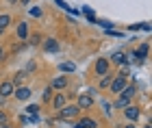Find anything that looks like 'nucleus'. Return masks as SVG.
<instances>
[{"instance_id":"26","label":"nucleus","mask_w":152,"mask_h":128,"mask_svg":"<svg viewBox=\"0 0 152 128\" xmlns=\"http://www.w3.org/2000/svg\"><path fill=\"white\" fill-rule=\"evenodd\" d=\"M28 13H31L33 17H39V15H41V9H37V7H33V9H31Z\"/></svg>"},{"instance_id":"28","label":"nucleus","mask_w":152,"mask_h":128,"mask_svg":"<svg viewBox=\"0 0 152 128\" xmlns=\"http://www.w3.org/2000/svg\"><path fill=\"white\" fill-rule=\"evenodd\" d=\"M102 106H104V111H107V115H111V104H107V102H102Z\"/></svg>"},{"instance_id":"5","label":"nucleus","mask_w":152,"mask_h":128,"mask_svg":"<svg viewBox=\"0 0 152 128\" xmlns=\"http://www.w3.org/2000/svg\"><path fill=\"white\" fill-rule=\"evenodd\" d=\"M124 115H126V119H130V122H137V119H139V115H141V111L137 109V106L128 104V106H124Z\"/></svg>"},{"instance_id":"15","label":"nucleus","mask_w":152,"mask_h":128,"mask_svg":"<svg viewBox=\"0 0 152 128\" xmlns=\"http://www.w3.org/2000/svg\"><path fill=\"white\" fill-rule=\"evenodd\" d=\"M26 76H28V74H26L24 70H22V72H18V76H13V80H11V83H13V87H20V85H24Z\"/></svg>"},{"instance_id":"21","label":"nucleus","mask_w":152,"mask_h":128,"mask_svg":"<svg viewBox=\"0 0 152 128\" xmlns=\"http://www.w3.org/2000/svg\"><path fill=\"white\" fill-rule=\"evenodd\" d=\"M28 44L31 46H39L41 44V35H39V33H33V35L28 37Z\"/></svg>"},{"instance_id":"7","label":"nucleus","mask_w":152,"mask_h":128,"mask_svg":"<svg viewBox=\"0 0 152 128\" xmlns=\"http://www.w3.org/2000/svg\"><path fill=\"white\" fill-rule=\"evenodd\" d=\"M15 35H18V39H28V22H20L18 24V28H15Z\"/></svg>"},{"instance_id":"32","label":"nucleus","mask_w":152,"mask_h":128,"mask_svg":"<svg viewBox=\"0 0 152 128\" xmlns=\"http://www.w3.org/2000/svg\"><path fill=\"white\" fill-rule=\"evenodd\" d=\"M4 102H7V98H4V96H0V106H2Z\"/></svg>"},{"instance_id":"4","label":"nucleus","mask_w":152,"mask_h":128,"mask_svg":"<svg viewBox=\"0 0 152 128\" xmlns=\"http://www.w3.org/2000/svg\"><path fill=\"white\" fill-rule=\"evenodd\" d=\"M109 65H111V61H109V59H98V61L94 63V72L98 74V76H102V74L109 72Z\"/></svg>"},{"instance_id":"13","label":"nucleus","mask_w":152,"mask_h":128,"mask_svg":"<svg viewBox=\"0 0 152 128\" xmlns=\"http://www.w3.org/2000/svg\"><path fill=\"white\" fill-rule=\"evenodd\" d=\"M143 59H146V57L139 55L137 50H133V52L128 55V61H130V63H135V65H141V63H143Z\"/></svg>"},{"instance_id":"37","label":"nucleus","mask_w":152,"mask_h":128,"mask_svg":"<svg viewBox=\"0 0 152 128\" xmlns=\"http://www.w3.org/2000/svg\"><path fill=\"white\" fill-rule=\"evenodd\" d=\"M2 33H4V31H2V28H0V35H2Z\"/></svg>"},{"instance_id":"27","label":"nucleus","mask_w":152,"mask_h":128,"mask_svg":"<svg viewBox=\"0 0 152 128\" xmlns=\"http://www.w3.org/2000/svg\"><path fill=\"white\" fill-rule=\"evenodd\" d=\"M9 122V117H7V113L4 111H0V124H7Z\"/></svg>"},{"instance_id":"1","label":"nucleus","mask_w":152,"mask_h":128,"mask_svg":"<svg viewBox=\"0 0 152 128\" xmlns=\"http://www.w3.org/2000/svg\"><path fill=\"white\" fill-rule=\"evenodd\" d=\"M128 85V78H126V74H117V76H113L111 80V85H109V89H111V93H117L120 96L122 89Z\"/></svg>"},{"instance_id":"34","label":"nucleus","mask_w":152,"mask_h":128,"mask_svg":"<svg viewBox=\"0 0 152 128\" xmlns=\"http://www.w3.org/2000/svg\"><path fill=\"white\" fill-rule=\"evenodd\" d=\"M0 128H11V126H9V122H7V124H0Z\"/></svg>"},{"instance_id":"24","label":"nucleus","mask_w":152,"mask_h":128,"mask_svg":"<svg viewBox=\"0 0 152 128\" xmlns=\"http://www.w3.org/2000/svg\"><path fill=\"white\" fill-rule=\"evenodd\" d=\"M137 52H139V55H143V57H148V52H150V46H148V44H141Z\"/></svg>"},{"instance_id":"12","label":"nucleus","mask_w":152,"mask_h":128,"mask_svg":"<svg viewBox=\"0 0 152 128\" xmlns=\"http://www.w3.org/2000/svg\"><path fill=\"white\" fill-rule=\"evenodd\" d=\"M65 102H67V98H65V93H57V96H54L52 98V106H54V109H63V106H65Z\"/></svg>"},{"instance_id":"31","label":"nucleus","mask_w":152,"mask_h":128,"mask_svg":"<svg viewBox=\"0 0 152 128\" xmlns=\"http://www.w3.org/2000/svg\"><path fill=\"white\" fill-rule=\"evenodd\" d=\"M20 4H31V0H18Z\"/></svg>"},{"instance_id":"11","label":"nucleus","mask_w":152,"mask_h":128,"mask_svg":"<svg viewBox=\"0 0 152 128\" xmlns=\"http://www.w3.org/2000/svg\"><path fill=\"white\" fill-rule=\"evenodd\" d=\"M50 87H52V89H65V87H67V76H57V78H52Z\"/></svg>"},{"instance_id":"36","label":"nucleus","mask_w":152,"mask_h":128,"mask_svg":"<svg viewBox=\"0 0 152 128\" xmlns=\"http://www.w3.org/2000/svg\"><path fill=\"white\" fill-rule=\"evenodd\" d=\"M146 128H152V126H150V124H146Z\"/></svg>"},{"instance_id":"14","label":"nucleus","mask_w":152,"mask_h":128,"mask_svg":"<svg viewBox=\"0 0 152 128\" xmlns=\"http://www.w3.org/2000/svg\"><path fill=\"white\" fill-rule=\"evenodd\" d=\"M128 104H130V98H128V96H122V93H120V98L115 100L113 109H124V106H128Z\"/></svg>"},{"instance_id":"18","label":"nucleus","mask_w":152,"mask_h":128,"mask_svg":"<svg viewBox=\"0 0 152 128\" xmlns=\"http://www.w3.org/2000/svg\"><path fill=\"white\" fill-rule=\"evenodd\" d=\"M59 70H61V72H76V65L70 63V61H63V63L59 65Z\"/></svg>"},{"instance_id":"25","label":"nucleus","mask_w":152,"mask_h":128,"mask_svg":"<svg viewBox=\"0 0 152 128\" xmlns=\"http://www.w3.org/2000/svg\"><path fill=\"white\" fill-rule=\"evenodd\" d=\"M35 70H37V63H35V61H28V65H26V70H24V72L28 74V72H35Z\"/></svg>"},{"instance_id":"20","label":"nucleus","mask_w":152,"mask_h":128,"mask_svg":"<svg viewBox=\"0 0 152 128\" xmlns=\"http://www.w3.org/2000/svg\"><path fill=\"white\" fill-rule=\"evenodd\" d=\"M111 61L113 63H126V55H124V52H115L111 57Z\"/></svg>"},{"instance_id":"10","label":"nucleus","mask_w":152,"mask_h":128,"mask_svg":"<svg viewBox=\"0 0 152 128\" xmlns=\"http://www.w3.org/2000/svg\"><path fill=\"white\" fill-rule=\"evenodd\" d=\"M41 46H44L46 52H57V50H59V41H57V39H52V37H48Z\"/></svg>"},{"instance_id":"6","label":"nucleus","mask_w":152,"mask_h":128,"mask_svg":"<svg viewBox=\"0 0 152 128\" xmlns=\"http://www.w3.org/2000/svg\"><path fill=\"white\" fill-rule=\"evenodd\" d=\"M76 106H78V109H91V106H94V98H91V96H87V93H80V96H78V102H76Z\"/></svg>"},{"instance_id":"22","label":"nucleus","mask_w":152,"mask_h":128,"mask_svg":"<svg viewBox=\"0 0 152 128\" xmlns=\"http://www.w3.org/2000/svg\"><path fill=\"white\" fill-rule=\"evenodd\" d=\"M26 113H28V115H37L39 113V104H28L26 106Z\"/></svg>"},{"instance_id":"35","label":"nucleus","mask_w":152,"mask_h":128,"mask_svg":"<svg viewBox=\"0 0 152 128\" xmlns=\"http://www.w3.org/2000/svg\"><path fill=\"white\" fill-rule=\"evenodd\" d=\"M124 128H135V126H130V124H128V126H124Z\"/></svg>"},{"instance_id":"19","label":"nucleus","mask_w":152,"mask_h":128,"mask_svg":"<svg viewBox=\"0 0 152 128\" xmlns=\"http://www.w3.org/2000/svg\"><path fill=\"white\" fill-rule=\"evenodd\" d=\"M11 24V15H7V13H2V15H0V28H7V26Z\"/></svg>"},{"instance_id":"8","label":"nucleus","mask_w":152,"mask_h":128,"mask_svg":"<svg viewBox=\"0 0 152 128\" xmlns=\"http://www.w3.org/2000/svg\"><path fill=\"white\" fill-rule=\"evenodd\" d=\"M74 128H98V122H96V119H91V117H83V119H78V122H76Z\"/></svg>"},{"instance_id":"16","label":"nucleus","mask_w":152,"mask_h":128,"mask_svg":"<svg viewBox=\"0 0 152 128\" xmlns=\"http://www.w3.org/2000/svg\"><path fill=\"white\" fill-rule=\"evenodd\" d=\"M111 80H113V74H109V72H107V74H102V76H100V83H98V85H100V89L109 87V85H111Z\"/></svg>"},{"instance_id":"29","label":"nucleus","mask_w":152,"mask_h":128,"mask_svg":"<svg viewBox=\"0 0 152 128\" xmlns=\"http://www.w3.org/2000/svg\"><path fill=\"white\" fill-rule=\"evenodd\" d=\"M98 24H102L104 28H113V24H111V22H98Z\"/></svg>"},{"instance_id":"33","label":"nucleus","mask_w":152,"mask_h":128,"mask_svg":"<svg viewBox=\"0 0 152 128\" xmlns=\"http://www.w3.org/2000/svg\"><path fill=\"white\" fill-rule=\"evenodd\" d=\"M7 4H18V0H7Z\"/></svg>"},{"instance_id":"2","label":"nucleus","mask_w":152,"mask_h":128,"mask_svg":"<svg viewBox=\"0 0 152 128\" xmlns=\"http://www.w3.org/2000/svg\"><path fill=\"white\" fill-rule=\"evenodd\" d=\"M80 113V109L76 104H65L63 109H59V117L61 119H72V117H76Z\"/></svg>"},{"instance_id":"17","label":"nucleus","mask_w":152,"mask_h":128,"mask_svg":"<svg viewBox=\"0 0 152 128\" xmlns=\"http://www.w3.org/2000/svg\"><path fill=\"white\" fill-rule=\"evenodd\" d=\"M135 93H137V85H135V83H130V85H126V87L122 89V96H128V98H133Z\"/></svg>"},{"instance_id":"9","label":"nucleus","mask_w":152,"mask_h":128,"mask_svg":"<svg viewBox=\"0 0 152 128\" xmlns=\"http://www.w3.org/2000/svg\"><path fill=\"white\" fill-rule=\"evenodd\" d=\"M13 89H15V87H13V83H11V80H4V83L0 85V96L9 98V96H13Z\"/></svg>"},{"instance_id":"3","label":"nucleus","mask_w":152,"mask_h":128,"mask_svg":"<svg viewBox=\"0 0 152 128\" xmlns=\"http://www.w3.org/2000/svg\"><path fill=\"white\" fill-rule=\"evenodd\" d=\"M13 96H15V100H22V102H26L31 96H33V91H31V87H26V85H20L13 89Z\"/></svg>"},{"instance_id":"30","label":"nucleus","mask_w":152,"mask_h":128,"mask_svg":"<svg viewBox=\"0 0 152 128\" xmlns=\"http://www.w3.org/2000/svg\"><path fill=\"white\" fill-rule=\"evenodd\" d=\"M2 59H4V48L0 46V61H2Z\"/></svg>"},{"instance_id":"23","label":"nucleus","mask_w":152,"mask_h":128,"mask_svg":"<svg viewBox=\"0 0 152 128\" xmlns=\"http://www.w3.org/2000/svg\"><path fill=\"white\" fill-rule=\"evenodd\" d=\"M52 91H54V89H52V87H50V85H48V87H46V89H44V102H48V100H50V98H52Z\"/></svg>"}]
</instances>
